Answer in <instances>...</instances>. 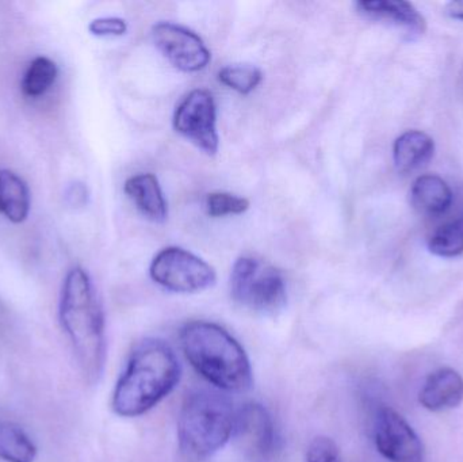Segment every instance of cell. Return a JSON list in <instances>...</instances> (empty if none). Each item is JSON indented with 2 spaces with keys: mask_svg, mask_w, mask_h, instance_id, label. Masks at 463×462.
I'll return each mask as SVG.
<instances>
[{
  "mask_svg": "<svg viewBox=\"0 0 463 462\" xmlns=\"http://www.w3.org/2000/svg\"><path fill=\"white\" fill-rule=\"evenodd\" d=\"M184 357L198 374L222 392H245L253 374L244 347L216 323L190 322L181 330Z\"/></svg>",
  "mask_w": 463,
  "mask_h": 462,
  "instance_id": "3",
  "label": "cell"
},
{
  "mask_svg": "<svg viewBox=\"0 0 463 462\" xmlns=\"http://www.w3.org/2000/svg\"><path fill=\"white\" fill-rule=\"evenodd\" d=\"M37 447L29 434L13 422L0 420V460L34 462Z\"/></svg>",
  "mask_w": 463,
  "mask_h": 462,
  "instance_id": "17",
  "label": "cell"
},
{
  "mask_svg": "<svg viewBox=\"0 0 463 462\" xmlns=\"http://www.w3.org/2000/svg\"><path fill=\"white\" fill-rule=\"evenodd\" d=\"M445 14L453 19H461L463 21V0L458 2H450L445 7Z\"/></svg>",
  "mask_w": 463,
  "mask_h": 462,
  "instance_id": "25",
  "label": "cell"
},
{
  "mask_svg": "<svg viewBox=\"0 0 463 462\" xmlns=\"http://www.w3.org/2000/svg\"><path fill=\"white\" fill-rule=\"evenodd\" d=\"M232 437L248 461L272 462L279 453L274 420L261 404L247 403L237 410Z\"/></svg>",
  "mask_w": 463,
  "mask_h": 462,
  "instance_id": "7",
  "label": "cell"
},
{
  "mask_svg": "<svg viewBox=\"0 0 463 462\" xmlns=\"http://www.w3.org/2000/svg\"><path fill=\"white\" fill-rule=\"evenodd\" d=\"M181 376V363L170 344L160 339L140 342L114 387V414L121 418L146 414L175 390Z\"/></svg>",
  "mask_w": 463,
  "mask_h": 462,
  "instance_id": "2",
  "label": "cell"
},
{
  "mask_svg": "<svg viewBox=\"0 0 463 462\" xmlns=\"http://www.w3.org/2000/svg\"><path fill=\"white\" fill-rule=\"evenodd\" d=\"M89 193L83 184H71L67 190V201L72 206H83L87 203Z\"/></svg>",
  "mask_w": 463,
  "mask_h": 462,
  "instance_id": "24",
  "label": "cell"
},
{
  "mask_svg": "<svg viewBox=\"0 0 463 462\" xmlns=\"http://www.w3.org/2000/svg\"><path fill=\"white\" fill-rule=\"evenodd\" d=\"M429 250L442 258L458 257L463 252V213L440 225L429 240Z\"/></svg>",
  "mask_w": 463,
  "mask_h": 462,
  "instance_id": "19",
  "label": "cell"
},
{
  "mask_svg": "<svg viewBox=\"0 0 463 462\" xmlns=\"http://www.w3.org/2000/svg\"><path fill=\"white\" fill-rule=\"evenodd\" d=\"M59 319L89 384H97L105 372L108 341L102 304L84 269L73 268L65 277Z\"/></svg>",
  "mask_w": 463,
  "mask_h": 462,
  "instance_id": "1",
  "label": "cell"
},
{
  "mask_svg": "<svg viewBox=\"0 0 463 462\" xmlns=\"http://www.w3.org/2000/svg\"><path fill=\"white\" fill-rule=\"evenodd\" d=\"M152 37L165 59L184 72H198L208 67L211 52L200 35L173 22H159Z\"/></svg>",
  "mask_w": 463,
  "mask_h": 462,
  "instance_id": "10",
  "label": "cell"
},
{
  "mask_svg": "<svg viewBox=\"0 0 463 462\" xmlns=\"http://www.w3.org/2000/svg\"><path fill=\"white\" fill-rule=\"evenodd\" d=\"M57 75L59 68L53 60L45 56L35 57L22 79V92L29 98L43 97L53 86Z\"/></svg>",
  "mask_w": 463,
  "mask_h": 462,
  "instance_id": "18",
  "label": "cell"
},
{
  "mask_svg": "<svg viewBox=\"0 0 463 462\" xmlns=\"http://www.w3.org/2000/svg\"><path fill=\"white\" fill-rule=\"evenodd\" d=\"M305 462H343L339 448L328 437H317L307 448Z\"/></svg>",
  "mask_w": 463,
  "mask_h": 462,
  "instance_id": "22",
  "label": "cell"
},
{
  "mask_svg": "<svg viewBox=\"0 0 463 462\" xmlns=\"http://www.w3.org/2000/svg\"><path fill=\"white\" fill-rule=\"evenodd\" d=\"M174 127L209 156L219 151L217 108L213 95L203 89L193 90L176 106Z\"/></svg>",
  "mask_w": 463,
  "mask_h": 462,
  "instance_id": "8",
  "label": "cell"
},
{
  "mask_svg": "<svg viewBox=\"0 0 463 462\" xmlns=\"http://www.w3.org/2000/svg\"><path fill=\"white\" fill-rule=\"evenodd\" d=\"M434 154V140L421 130H408L394 141V165L400 173L407 174L420 170L429 165Z\"/></svg>",
  "mask_w": 463,
  "mask_h": 462,
  "instance_id": "15",
  "label": "cell"
},
{
  "mask_svg": "<svg viewBox=\"0 0 463 462\" xmlns=\"http://www.w3.org/2000/svg\"><path fill=\"white\" fill-rule=\"evenodd\" d=\"M231 295L242 308L259 315H277L288 303L285 278L263 260L241 257L231 273Z\"/></svg>",
  "mask_w": 463,
  "mask_h": 462,
  "instance_id": "5",
  "label": "cell"
},
{
  "mask_svg": "<svg viewBox=\"0 0 463 462\" xmlns=\"http://www.w3.org/2000/svg\"><path fill=\"white\" fill-rule=\"evenodd\" d=\"M30 192L26 182L10 170H0V213L14 224L29 216Z\"/></svg>",
  "mask_w": 463,
  "mask_h": 462,
  "instance_id": "16",
  "label": "cell"
},
{
  "mask_svg": "<svg viewBox=\"0 0 463 462\" xmlns=\"http://www.w3.org/2000/svg\"><path fill=\"white\" fill-rule=\"evenodd\" d=\"M419 401L424 409L432 412L456 409L463 401V379L451 368H440L432 372L419 393Z\"/></svg>",
  "mask_w": 463,
  "mask_h": 462,
  "instance_id": "12",
  "label": "cell"
},
{
  "mask_svg": "<svg viewBox=\"0 0 463 462\" xmlns=\"http://www.w3.org/2000/svg\"><path fill=\"white\" fill-rule=\"evenodd\" d=\"M236 411L227 396L217 391L190 393L178 420V441L189 457L205 460L222 449L233 436Z\"/></svg>",
  "mask_w": 463,
  "mask_h": 462,
  "instance_id": "4",
  "label": "cell"
},
{
  "mask_svg": "<svg viewBox=\"0 0 463 462\" xmlns=\"http://www.w3.org/2000/svg\"><path fill=\"white\" fill-rule=\"evenodd\" d=\"M374 442L391 462H424V447L412 426L391 407H380L374 418Z\"/></svg>",
  "mask_w": 463,
  "mask_h": 462,
  "instance_id": "9",
  "label": "cell"
},
{
  "mask_svg": "<svg viewBox=\"0 0 463 462\" xmlns=\"http://www.w3.org/2000/svg\"><path fill=\"white\" fill-rule=\"evenodd\" d=\"M263 75L255 65H228L219 72V80L225 86L239 92L250 94L260 84Z\"/></svg>",
  "mask_w": 463,
  "mask_h": 462,
  "instance_id": "20",
  "label": "cell"
},
{
  "mask_svg": "<svg viewBox=\"0 0 463 462\" xmlns=\"http://www.w3.org/2000/svg\"><path fill=\"white\" fill-rule=\"evenodd\" d=\"M412 208L426 216L445 213L453 203V192L448 182L438 175H421L413 182L410 192Z\"/></svg>",
  "mask_w": 463,
  "mask_h": 462,
  "instance_id": "14",
  "label": "cell"
},
{
  "mask_svg": "<svg viewBox=\"0 0 463 462\" xmlns=\"http://www.w3.org/2000/svg\"><path fill=\"white\" fill-rule=\"evenodd\" d=\"M250 208V201L231 193H212L206 197V211L209 216L224 217L231 214L245 213Z\"/></svg>",
  "mask_w": 463,
  "mask_h": 462,
  "instance_id": "21",
  "label": "cell"
},
{
  "mask_svg": "<svg viewBox=\"0 0 463 462\" xmlns=\"http://www.w3.org/2000/svg\"><path fill=\"white\" fill-rule=\"evenodd\" d=\"M362 15L404 30L411 40L426 33L427 22L412 3L404 0H364L356 3Z\"/></svg>",
  "mask_w": 463,
  "mask_h": 462,
  "instance_id": "11",
  "label": "cell"
},
{
  "mask_svg": "<svg viewBox=\"0 0 463 462\" xmlns=\"http://www.w3.org/2000/svg\"><path fill=\"white\" fill-rule=\"evenodd\" d=\"M151 278L174 293H198L213 287L216 271L203 258L181 247H167L152 260Z\"/></svg>",
  "mask_w": 463,
  "mask_h": 462,
  "instance_id": "6",
  "label": "cell"
},
{
  "mask_svg": "<svg viewBox=\"0 0 463 462\" xmlns=\"http://www.w3.org/2000/svg\"><path fill=\"white\" fill-rule=\"evenodd\" d=\"M125 193L141 214L155 222L167 219V201L154 174H137L125 182Z\"/></svg>",
  "mask_w": 463,
  "mask_h": 462,
  "instance_id": "13",
  "label": "cell"
},
{
  "mask_svg": "<svg viewBox=\"0 0 463 462\" xmlns=\"http://www.w3.org/2000/svg\"><path fill=\"white\" fill-rule=\"evenodd\" d=\"M90 33L97 37H118L128 32V24L125 19L117 16L94 19L89 24Z\"/></svg>",
  "mask_w": 463,
  "mask_h": 462,
  "instance_id": "23",
  "label": "cell"
}]
</instances>
